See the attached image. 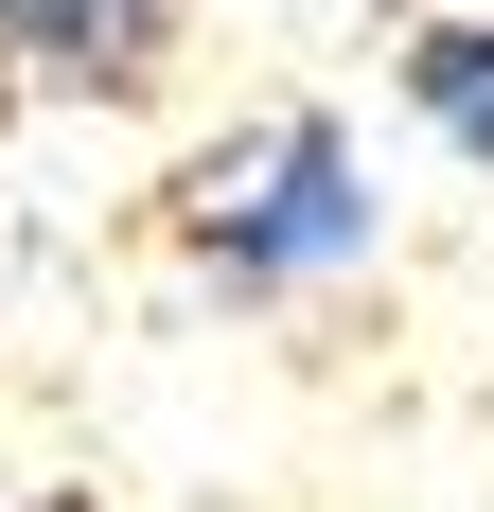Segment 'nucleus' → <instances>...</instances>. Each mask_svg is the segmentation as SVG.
Returning a JSON list of instances; mask_svg holds the SVG:
<instances>
[{"instance_id":"4","label":"nucleus","mask_w":494,"mask_h":512,"mask_svg":"<svg viewBox=\"0 0 494 512\" xmlns=\"http://www.w3.org/2000/svg\"><path fill=\"white\" fill-rule=\"evenodd\" d=\"M371 18H442V0H371Z\"/></svg>"},{"instance_id":"6","label":"nucleus","mask_w":494,"mask_h":512,"mask_svg":"<svg viewBox=\"0 0 494 512\" xmlns=\"http://www.w3.org/2000/svg\"><path fill=\"white\" fill-rule=\"evenodd\" d=\"M0 106H18V89H0Z\"/></svg>"},{"instance_id":"3","label":"nucleus","mask_w":494,"mask_h":512,"mask_svg":"<svg viewBox=\"0 0 494 512\" xmlns=\"http://www.w3.org/2000/svg\"><path fill=\"white\" fill-rule=\"evenodd\" d=\"M406 106H424V142H459L494 177V18H459V0L406 18Z\"/></svg>"},{"instance_id":"2","label":"nucleus","mask_w":494,"mask_h":512,"mask_svg":"<svg viewBox=\"0 0 494 512\" xmlns=\"http://www.w3.org/2000/svg\"><path fill=\"white\" fill-rule=\"evenodd\" d=\"M0 89L159 106V89H177V0H0Z\"/></svg>"},{"instance_id":"1","label":"nucleus","mask_w":494,"mask_h":512,"mask_svg":"<svg viewBox=\"0 0 494 512\" xmlns=\"http://www.w3.org/2000/svg\"><path fill=\"white\" fill-rule=\"evenodd\" d=\"M159 248L195 265L212 301H336L353 265L389 248L371 142L336 106H265V124H230V142H195L159 177Z\"/></svg>"},{"instance_id":"5","label":"nucleus","mask_w":494,"mask_h":512,"mask_svg":"<svg viewBox=\"0 0 494 512\" xmlns=\"http://www.w3.org/2000/svg\"><path fill=\"white\" fill-rule=\"evenodd\" d=\"M36 512H106V495H36Z\"/></svg>"}]
</instances>
